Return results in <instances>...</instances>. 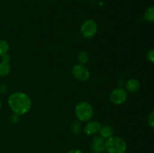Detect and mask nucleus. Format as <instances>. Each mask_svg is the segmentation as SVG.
Returning <instances> with one entry per match:
<instances>
[{
    "label": "nucleus",
    "instance_id": "obj_1",
    "mask_svg": "<svg viewBox=\"0 0 154 153\" xmlns=\"http://www.w3.org/2000/svg\"><path fill=\"white\" fill-rule=\"evenodd\" d=\"M8 104L14 113L23 116L31 110L32 103L28 94L22 92H16L9 95Z\"/></svg>",
    "mask_w": 154,
    "mask_h": 153
},
{
    "label": "nucleus",
    "instance_id": "obj_2",
    "mask_svg": "<svg viewBox=\"0 0 154 153\" xmlns=\"http://www.w3.org/2000/svg\"><path fill=\"white\" fill-rule=\"evenodd\" d=\"M75 114L77 119L81 122H87L93 118L94 109L87 101H80L75 106Z\"/></svg>",
    "mask_w": 154,
    "mask_h": 153
},
{
    "label": "nucleus",
    "instance_id": "obj_3",
    "mask_svg": "<svg viewBox=\"0 0 154 153\" xmlns=\"http://www.w3.org/2000/svg\"><path fill=\"white\" fill-rule=\"evenodd\" d=\"M126 150V142L120 136H112L105 140V152L107 153H125Z\"/></svg>",
    "mask_w": 154,
    "mask_h": 153
},
{
    "label": "nucleus",
    "instance_id": "obj_4",
    "mask_svg": "<svg viewBox=\"0 0 154 153\" xmlns=\"http://www.w3.org/2000/svg\"><path fill=\"white\" fill-rule=\"evenodd\" d=\"M81 34L87 39L92 38L98 32V26L96 21L92 19L84 21L81 26Z\"/></svg>",
    "mask_w": 154,
    "mask_h": 153
},
{
    "label": "nucleus",
    "instance_id": "obj_5",
    "mask_svg": "<svg viewBox=\"0 0 154 153\" xmlns=\"http://www.w3.org/2000/svg\"><path fill=\"white\" fill-rule=\"evenodd\" d=\"M110 100L115 105L123 104L126 101L128 98L127 91L124 88L117 87L114 88L110 94Z\"/></svg>",
    "mask_w": 154,
    "mask_h": 153
},
{
    "label": "nucleus",
    "instance_id": "obj_6",
    "mask_svg": "<svg viewBox=\"0 0 154 153\" xmlns=\"http://www.w3.org/2000/svg\"><path fill=\"white\" fill-rule=\"evenodd\" d=\"M72 74L74 77L78 81L85 82L90 77V70L84 64H78L72 67Z\"/></svg>",
    "mask_w": 154,
    "mask_h": 153
},
{
    "label": "nucleus",
    "instance_id": "obj_7",
    "mask_svg": "<svg viewBox=\"0 0 154 153\" xmlns=\"http://www.w3.org/2000/svg\"><path fill=\"white\" fill-rule=\"evenodd\" d=\"M90 148L93 153H104L105 152V140L99 135H95L90 141Z\"/></svg>",
    "mask_w": 154,
    "mask_h": 153
},
{
    "label": "nucleus",
    "instance_id": "obj_8",
    "mask_svg": "<svg viewBox=\"0 0 154 153\" xmlns=\"http://www.w3.org/2000/svg\"><path fill=\"white\" fill-rule=\"evenodd\" d=\"M102 124L99 122L90 120L87 122L84 128V132L87 136H95L99 133Z\"/></svg>",
    "mask_w": 154,
    "mask_h": 153
},
{
    "label": "nucleus",
    "instance_id": "obj_9",
    "mask_svg": "<svg viewBox=\"0 0 154 153\" xmlns=\"http://www.w3.org/2000/svg\"><path fill=\"white\" fill-rule=\"evenodd\" d=\"M99 136H102L105 140L114 136V128L109 124H103L101 127L99 133Z\"/></svg>",
    "mask_w": 154,
    "mask_h": 153
},
{
    "label": "nucleus",
    "instance_id": "obj_10",
    "mask_svg": "<svg viewBox=\"0 0 154 153\" xmlns=\"http://www.w3.org/2000/svg\"><path fill=\"white\" fill-rule=\"evenodd\" d=\"M141 87L139 81L136 79H129L126 82V90L129 92H135L138 91Z\"/></svg>",
    "mask_w": 154,
    "mask_h": 153
},
{
    "label": "nucleus",
    "instance_id": "obj_11",
    "mask_svg": "<svg viewBox=\"0 0 154 153\" xmlns=\"http://www.w3.org/2000/svg\"><path fill=\"white\" fill-rule=\"evenodd\" d=\"M11 66L10 62H0V78H3L7 76L11 73Z\"/></svg>",
    "mask_w": 154,
    "mask_h": 153
},
{
    "label": "nucleus",
    "instance_id": "obj_12",
    "mask_svg": "<svg viewBox=\"0 0 154 153\" xmlns=\"http://www.w3.org/2000/svg\"><path fill=\"white\" fill-rule=\"evenodd\" d=\"M89 57L90 56L87 51L84 50H81L77 55V60L78 62V64H84V65L87 64L89 61Z\"/></svg>",
    "mask_w": 154,
    "mask_h": 153
},
{
    "label": "nucleus",
    "instance_id": "obj_13",
    "mask_svg": "<svg viewBox=\"0 0 154 153\" xmlns=\"http://www.w3.org/2000/svg\"><path fill=\"white\" fill-rule=\"evenodd\" d=\"M70 130L74 135H78L82 130V125H81V122L78 121V119L75 120L72 122L70 126Z\"/></svg>",
    "mask_w": 154,
    "mask_h": 153
},
{
    "label": "nucleus",
    "instance_id": "obj_14",
    "mask_svg": "<svg viewBox=\"0 0 154 153\" xmlns=\"http://www.w3.org/2000/svg\"><path fill=\"white\" fill-rule=\"evenodd\" d=\"M144 17L147 22H154V6H150L145 10Z\"/></svg>",
    "mask_w": 154,
    "mask_h": 153
},
{
    "label": "nucleus",
    "instance_id": "obj_15",
    "mask_svg": "<svg viewBox=\"0 0 154 153\" xmlns=\"http://www.w3.org/2000/svg\"><path fill=\"white\" fill-rule=\"evenodd\" d=\"M10 45L8 42L3 39H0V58L5 54L8 53Z\"/></svg>",
    "mask_w": 154,
    "mask_h": 153
},
{
    "label": "nucleus",
    "instance_id": "obj_16",
    "mask_svg": "<svg viewBox=\"0 0 154 153\" xmlns=\"http://www.w3.org/2000/svg\"><path fill=\"white\" fill-rule=\"evenodd\" d=\"M9 122H10L11 124L15 125V124H17L20 122V116L17 115V114L13 113L9 117Z\"/></svg>",
    "mask_w": 154,
    "mask_h": 153
},
{
    "label": "nucleus",
    "instance_id": "obj_17",
    "mask_svg": "<svg viewBox=\"0 0 154 153\" xmlns=\"http://www.w3.org/2000/svg\"><path fill=\"white\" fill-rule=\"evenodd\" d=\"M147 122H148L149 126L154 129V110L152 111V112L149 114L148 118H147Z\"/></svg>",
    "mask_w": 154,
    "mask_h": 153
},
{
    "label": "nucleus",
    "instance_id": "obj_18",
    "mask_svg": "<svg viewBox=\"0 0 154 153\" xmlns=\"http://www.w3.org/2000/svg\"><path fill=\"white\" fill-rule=\"evenodd\" d=\"M147 58L148 61L151 63H154V48L150 50L147 52Z\"/></svg>",
    "mask_w": 154,
    "mask_h": 153
},
{
    "label": "nucleus",
    "instance_id": "obj_19",
    "mask_svg": "<svg viewBox=\"0 0 154 153\" xmlns=\"http://www.w3.org/2000/svg\"><path fill=\"white\" fill-rule=\"evenodd\" d=\"M8 91V86L6 84H2L0 85V93L1 94H5Z\"/></svg>",
    "mask_w": 154,
    "mask_h": 153
},
{
    "label": "nucleus",
    "instance_id": "obj_20",
    "mask_svg": "<svg viewBox=\"0 0 154 153\" xmlns=\"http://www.w3.org/2000/svg\"><path fill=\"white\" fill-rule=\"evenodd\" d=\"M11 59V58L10 55H9L8 53L5 54V55H4L3 56L1 57V61H3V62H10Z\"/></svg>",
    "mask_w": 154,
    "mask_h": 153
},
{
    "label": "nucleus",
    "instance_id": "obj_21",
    "mask_svg": "<svg viewBox=\"0 0 154 153\" xmlns=\"http://www.w3.org/2000/svg\"><path fill=\"white\" fill-rule=\"evenodd\" d=\"M67 153H84L82 150L79 149V148H72V149L69 150Z\"/></svg>",
    "mask_w": 154,
    "mask_h": 153
},
{
    "label": "nucleus",
    "instance_id": "obj_22",
    "mask_svg": "<svg viewBox=\"0 0 154 153\" xmlns=\"http://www.w3.org/2000/svg\"><path fill=\"white\" fill-rule=\"evenodd\" d=\"M2 106V101H1V100H0V110H1Z\"/></svg>",
    "mask_w": 154,
    "mask_h": 153
}]
</instances>
